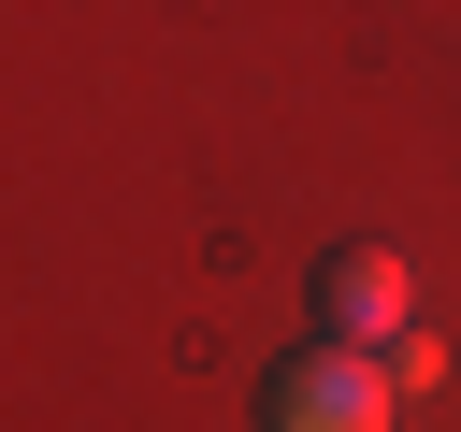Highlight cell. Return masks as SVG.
Returning a JSON list of instances; mask_svg holds the SVG:
<instances>
[{"label": "cell", "mask_w": 461, "mask_h": 432, "mask_svg": "<svg viewBox=\"0 0 461 432\" xmlns=\"http://www.w3.org/2000/svg\"><path fill=\"white\" fill-rule=\"evenodd\" d=\"M403 418V389H389V360L375 346H288L274 374H259V432H389Z\"/></svg>", "instance_id": "6da1fadb"}, {"label": "cell", "mask_w": 461, "mask_h": 432, "mask_svg": "<svg viewBox=\"0 0 461 432\" xmlns=\"http://www.w3.org/2000/svg\"><path fill=\"white\" fill-rule=\"evenodd\" d=\"M303 302H317L331 346H403V331H418V274H403V245H331V259L303 274Z\"/></svg>", "instance_id": "7a4b0ae2"}]
</instances>
